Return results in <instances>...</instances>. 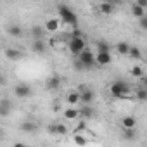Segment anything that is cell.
I'll use <instances>...</instances> for the list:
<instances>
[{
  "label": "cell",
  "mask_w": 147,
  "mask_h": 147,
  "mask_svg": "<svg viewBox=\"0 0 147 147\" xmlns=\"http://www.w3.org/2000/svg\"><path fill=\"white\" fill-rule=\"evenodd\" d=\"M78 114H80V118L88 119L94 116V107L92 106H82V107H78Z\"/></svg>",
  "instance_id": "obj_17"
},
{
  "label": "cell",
  "mask_w": 147,
  "mask_h": 147,
  "mask_svg": "<svg viewBox=\"0 0 147 147\" xmlns=\"http://www.w3.org/2000/svg\"><path fill=\"white\" fill-rule=\"evenodd\" d=\"M47 130L50 135H66L67 133V126L64 123H52V125H49Z\"/></svg>",
  "instance_id": "obj_9"
},
{
  "label": "cell",
  "mask_w": 147,
  "mask_h": 147,
  "mask_svg": "<svg viewBox=\"0 0 147 147\" xmlns=\"http://www.w3.org/2000/svg\"><path fill=\"white\" fill-rule=\"evenodd\" d=\"M113 55L111 54H95V66H107L111 64Z\"/></svg>",
  "instance_id": "obj_13"
},
{
  "label": "cell",
  "mask_w": 147,
  "mask_h": 147,
  "mask_svg": "<svg viewBox=\"0 0 147 147\" xmlns=\"http://www.w3.org/2000/svg\"><path fill=\"white\" fill-rule=\"evenodd\" d=\"M5 57H7L9 61H19V59H23V52H21L19 49L9 47V49H5Z\"/></svg>",
  "instance_id": "obj_12"
},
{
  "label": "cell",
  "mask_w": 147,
  "mask_h": 147,
  "mask_svg": "<svg viewBox=\"0 0 147 147\" xmlns=\"http://www.w3.org/2000/svg\"><path fill=\"white\" fill-rule=\"evenodd\" d=\"M73 142H75L78 147H85V145L88 144V138H87L85 135H82V133H75V137H73Z\"/></svg>",
  "instance_id": "obj_23"
},
{
  "label": "cell",
  "mask_w": 147,
  "mask_h": 147,
  "mask_svg": "<svg viewBox=\"0 0 147 147\" xmlns=\"http://www.w3.org/2000/svg\"><path fill=\"white\" fill-rule=\"evenodd\" d=\"M61 83H62L61 76L59 75H52V76H49L45 80V88L50 90V92H54V90H59L61 88Z\"/></svg>",
  "instance_id": "obj_7"
},
{
  "label": "cell",
  "mask_w": 147,
  "mask_h": 147,
  "mask_svg": "<svg viewBox=\"0 0 147 147\" xmlns=\"http://www.w3.org/2000/svg\"><path fill=\"white\" fill-rule=\"evenodd\" d=\"M128 49H130V45H128L126 42H119V43L116 45V50H118L119 55H128Z\"/></svg>",
  "instance_id": "obj_27"
},
{
  "label": "cell",
  "mask_w": 147,
  "mask_h": 147,
  "mask_svg": "<svg viewBox=\"0 0 147 147\" xmlns=\"http://www.w3.org/2000/svg\"><path fill=\"white\" fill-rule=\"evenodd\" d=\"M14 147H28V145H26V144H16Z\"/></svg>",
  "instance_id": "obj_33"
},
{
  "label": "cell",
  "mask_w": 147,
  "mask_h": 147,
  "mask_svg": "<svg viewBox=\"0 0 147 147\" xmlns=\"http://www.w3.org/2000/svg\"><path fill=\"white\" fill-rule=\"evenodd\" d=\"M128 57H131V59H142V50H140L137 45H130V49H128Z\"/></svg>",
  "instance_id": "obj_24"
},
{
  "label": "cell",
  "mask_w": 147,
  "mask_h": 147,
  "mask_svg": "<svg viewBox=\"0 0 147 147\" xmlns=\"http://www.w3.org/2000/svg\"><path fill=\"white\" fill-rule=\"evenodd\" d=\"M31 94H33V90H31V87L28 83H18L14 87V95L19 97V99H30Z\"/></svg>",
  "instance_id": "obj_6"
},
{
  "label": "cell",
  "mask_w": 147,
  "mask_h": 147,
  "mask_svg": "<svg viewBox=\"0 0 147 147\" xmlns=\"http://www.w3.org/2000/svg\"><path fill=\"white\" fill-rule=\"evenodd\" d=\"M45 50H47V43L43 42V40H33L31 42V52L33 54H45Z\"/></svg>",
  "instance_id": "obj_11"
},
{
  "label": "cell",
  "mask_w": 147,
  "mask_h": 147,
  "mask_svg": "<svg viewBox=\"0 0 147 147\" xmlns=\"http://www.w3.org/2000/svg\"><path fill=\"white\" fill-rule=\"evenodd\" d=\"M97 54H111L109 43L104 42V40H99V42H97Z\"/></svg>",
  "instance_id": "obj_22"
},
{
  "label": "cell",
  "mask_w": 147,
  "mask_h": 147,
  "mask_svg": "<svg viewBox=\"0 0 147 147\" xmlns=\"http://www.w3.org/2000/svg\"><path fill=\"white\" fill-rule=\"evenodd\" d=\"M131 76H133V78H144V76H145L144 67H142L140 64H135V66L131 67Z\"/></svg>",
  "instance_id": "obj_26"
},
{
  "label": "cell",
  "mask_w": 147,
  "mask_h": 147,
  "mask_svg": "<svg viewBox=\"0 0 147 147\" xmlns=\"http://www.w3.org/2000/svg\"><path fill=\"white\" fill-rule=\"evenodd\" d=\"M135 97H137V100L144 102V100L147 99V90H145V87H140V88L135 92Z\"/></svg>",
  "instance_id": "obj_28"
},
{
  "label": "cell",
  "mask_w": 147,
  "mask_h": 147,
  "mask_svg": "<svg viewBox=\"0 0 147 147\" xmlns=\"http://www.w3.org/2000/svg\"><path fill=\"white\" fill-rule=\"evenodd\" d=\"M59 28H61L59 19H49V21L45 23V26H43V30H45V31H50V33H55Z\"/></svg>",
  "instance_id": "obj_16"
},
{
  "label": "cell",
  "mask_w": 147,
  "mask_h": 147,
  "mask_svg": "<svg viewBox=\"0 0 147 147\" xmlns=\"http://www.w3.org/2000/svg\"><path fill=\"white\" fill-rule=\"evenodd\" d=\"M66 102L71 106V107H76L78 104H80V94L76 92V90H73V92H69L67 95H66Z\"/></svg>",
  "instance_id": "obj_15"
},
{
  "label": "cell",
  "mask_w": 147,
  "mask_h": 147,
  "mask_svg": "<svg viewBox=\"0 0 147 147\" xmlns=\"http://www.w3.org/2000/svg\"><path fill=\"white\" fill-rule=\"evenodd\" d=\"M67 49H69V52L75 55V57H78V55L87 49V42H85L83 36H80V38H69V42H67Z\"/></svg>",
  "instance_id": "obj_4"
},
{
  "label": "cell",
  "mask_w": 147,
  "mask_h": 147,
  "mask_svg": "<svg viewBox=\"0 0 147 147\" xmlns=\"http://www.w3.org/2000/svg\"><path fill=\"white\" fill-rule=\"evenodd\" d=\"M12 100L9 99H0V118H7L12 113Z\"/></svg>",
  "instance_id": "obj_8"
},
{
  "label": "cell",
  "mask_w": 147,
  "mask_h": 147,
  "mask_svg": "<svg viewBox=\"0 0 147 147\" xmlns=\"http://www.w3.org/2000/svg\"><path fill=\"white\" fill-rule=\"evenodd\" d=\"M123 137H125V140H135L137 131L135 130H123Z\"/></svg>",
  "instance_id": "obj_29"
},
{
  "label": "cell",
  "mask_w": 147,
  "mask_h": 147,
  "mask_svg": "<svg viewBox=\"0 0 147 147\" xmlns=\"http://www.w3.org/2000/svg\"><path fill=\"white\" fill-rule=\"evenodd\" d=\"M121 126H123V130H135V126H137V118H133V116H125V118H121Z\"/></svg>",
  "instance_id": "obj_14"
},
{
  "label": "cell",
  "mask_w": 147,
  "mask_h": 147,
  "mask_svg": "<svg viewBox=\"0 0 147 147\" xmlns=\"http://www.w3.org/2000/svg\"><path fill=\"white\" fill-rule=\"evenodd\" d=\"M138 24H140V28H142V30H147V14H145L144 18H140V19H138Z\"/></svg>",
  "instance_id": "obj_30"
},
{
  "label": "cell",
  "mask_w": 147,
  "mask_h": 147,
  "mask_svg": "<svg viewBox=\"0 0 147 147\" xmlns=\"http://www.w3.org/2000/svg\"><path fill=\"white\" fill-rule=\"evenodd\" d=\"M76 92L80 94V102H82L83 106H92V102H94V99H95V94H94L92 88L82 87V88H78Z\"/></svg>",
  "instance_id": "obj_5"
},
{
  "label": "cell",
  "mask_w": 147,
  "mask_h": 147,
  "mask_svg": "<svg viewBox=\"0 0 147 147\" xmlns=\"http://www.w3.org/2000/svg\"><path fill=\"white\" fill-rule=\"evenodd\" d=\"M99 11H100V14H113L114 12V4L113 2H102L99 5Z\"/></svg>",
  "instance_id": "obj_20"
},
{
  "label": "cell",
  "mask_w": 147,
  "mask_h": 147,
  "mask_svg": "<svg viewBox=\"0 0 147 147\" xmlns=\"http://www.w3.org/2000/svg\"><path fill=\"white\" fill-rule=\"evenodd\" d=\"M62 114H64V119L66 121H75V119H78L80 118V114H78V107H66L64 111H62Z\"/></svg>",
  "instance_id": "obj_10"
},
{
  "label": "cell",
  "mask_w": 147,
  "mask_h": 147,
  "mask_svg": "<svg viewBox=\"0 0 147 147\" xmlns=\"http://www.w3.org/2000/svg\"><path fill=\"white\" fill-rule=\"evenodd\" d=\"M4 85H7V76L4 73H0V87H4Z\"/></svg>",
  "instance_id": "obj_32"
},
{
  "label": "cell",
  "mask_w": 147,
  "mask_h": 147,
  "mask_svg": "<svg viewBox=\"0 0 147 147\" xmlns=\"http://www.w3.org/2000/svg\"><path fill=\"white\" fill-rule=\"evenodd\" d=\"M7 33H9L11 36H14V38H19V36L23 35V28H21L19 24H9V26H7Z\"/></svg>",
  "instance_id": "obj_19"
},
{
  "label": "cell",
  "mask_w": 147,
  "mask_h": 147,
  "mask_svg": "<svg viewBox=\"0 0 147 147\" xmlns=\"http://www.w3.org/2000/svg\"><path fill=\"white\" fill-rule=\"evenodd\" d=\"M57 12H59V23L61 24L71 26V30L73 28H78V14L73 11L71 7L61 4V5H57Z\"/></svg>",
  "instance_id": "obj_1"
},
{
  "label": "cell",
  "mask_w": 147,
  "mask_h": 147,
  "mask_svg": "<svg viewBox=\"0 0 147 147\" xmlns=\"http://www.w3.org/2000/svg\"><path fill=\"white\" fill-rule=\"evenodd\" d=\"M109 94L114 97V99H126L128 94H130V85L123 80H118V82H113L109 85Z\"/></svg>",
  "instance_id": "obj_3"
},
{
  "label": "cell",
  "mask_w": 147,
  "mask_h": 147,
  "mask_svg": "<svg viewBox=\"0 0 147 147\" xmlns=\"http://www.w3.org/2000/svg\"><path fill=\"white\" fill-rule=\"evenodd\" d=\"M85 130H87L85 121H80V123H78V126H76V133H82V131H85Z\"/></svg>",
  "instance_id": "obj_31"
},
{
  "label": "cell",
  "mask_w": 147,
  "mask_h": 147,
  "mask_svg": "<svg viewBox=\"0 0 147 147\" xmlns=\"http://www.w3.org/2000/svg\"><path fill=\"white\" fill-rule=\"evenodd\" d=\"M131 14H133V18L140 19V18H144V16L147 14V11H145V9H142V7H138L137 4H133V5H131Z\"/></svg>",
  "instance_id": "obj_25"
},
{
  "label": "cell",
  "mask_w": 147,
  "mask_h": 147,
  "mask_svg": "<svg viewBox=\"0 0 147 147\" xmlns=\"http://www.w3.org/2000/svg\"><path fill=\"white\" fill-rule=\"evenodd\" d=\"M43 35H45L43 26H33V28H31V36H33V40H43Z\"/></svg>",
  "instance_id": "obj_21"
},
{
  "label": "cell",
  "mask_w": 147,
  "mask_h": 147,
  "mask_svg": "<svg viewBox=\"0 0 147 147\" xmlns=\"http://www.w3.org/2000/svg\"><path fill=\"white\" fill-rule=\"evenodd\" d=\"M36 128H38V125L33 123V121H24V123L19 125V130L24 131V133H33V131H36Z\"/></svg>",
  "instance_id": "obj_18"
},
{
  "label": "cell",
  "mask_w": 147,
  "mask_h": 147,
  "mask_svg": "<svg viewBox=\"0 0 147 147\" xmlns=\"http://www.w3.org/2000/svg\"><path fill=\"white\" fill-rule=\"evenodd\" d=\"M75 66L80 71H87V69H94L95 67V54L88 49H85L76 59H75Z\"/></svg>",
  "instance_id": "obj_2"
}]
</instances>
